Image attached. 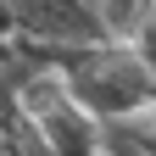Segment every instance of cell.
<instances>
[{
  "instance_id": "6da1fadb",
  "label": "cell",
  "mask_w": 156,
  "mask_h": 156,
  "mask_svg": "<svg viewBox=\"0 0 156 156\" xmlns=\"http://www.w3.org/2000/svg\"><path fill=\"white\" fill-rule=\"evenodd\" d=\"M62 78L89 117H123V112L151 106V62L117 34L78 45V56L62 67Z\"/></svg>"
},
{
  "instance_id": "7a4b0ae2",
  "label": "cell",
  "mask_w": 156,
  "mask_h": 156,
  "mask_svg": "<svg viewBox=\"0 0 156 156\" xmlns=\"http://www.w3.org/2000/svg\"><path fill=\"white\" fill-rule=\"evenodd\" d=\"M89 6H95V17L106 23V34H117V39H123L134 23H140L145 11H156L151 0H89Z\"/></svg>"
}]
</instances>
